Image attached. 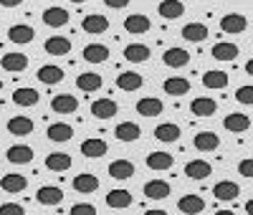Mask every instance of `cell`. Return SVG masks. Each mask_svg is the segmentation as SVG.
Segmentation results:
<instances>
[{"instance_id":"cell-1","label":"cell","mask_w":253,"mask_h":215,"mask_svg":"<svg viewBox=\"0 0 253 215\" xmlns=\"http://www.w3.org/2000/svg\"><path fill=\"white\" fill-rule=\"evenodd\" d=\"M246 26H248V18L241 15V13H228V15L220 18V31H223V33H230V36L243 33Z\"/></svg>"},{"instance_id":"cell-2","label":"cell","mask_w":253,"mask_h":215,"mask_svg":"<svg viewBox=\"0 0 253 215\" xmlns=\"http://www.w3.org/2000/svg\"><path fill=\"white\" fill-rule=\"evenodd\" d=\"M152 28V20L142 15V13H132V15H126L124 18V31L126 33H134V36H142Z\"/></svg>"},{"instance_id":"cell-3","label":"cell","mask_w":253,"mask_h":215,"mask_svg":"<svg viewBox=\"0 0 253 215\" xmlns=\"http://www.w3.org/2000/svg\"><path fill=\"white\" fill-rule=\"evenodd\" d=\"M81 28L86 31V33H94V36L107 33L109 31V18L101 15V13H91V15H86V18L81 20Z\"/></svg>"},{"instance_id":"cell-4","label":"cell","mask_w":253,"mask_h":215,"mask_svg":"<svg viewBox=\"0 0 253 215\" xmlns=\"http://www.w3.org/2000/svg\"><path fill=\"white\" fill-rule=\"evenodd\" d=\"M142 192H144V198H150V200H165V198L172 195V187L165 180H150Z\"/></svg>"},{"instance_id":"cell-5","label":"cell","mask_w":253,"mask_h":215,"mask_svg":"<svg viewBox=\"0 0 253 215\" xmlns=\"http://www.w3.org/2000/svg\"><path fill=\"white\" fill-rule=\"evenodd\" d=\"M185 175L190 180H205V177L213 175V165L205 162V160H190L185 165Z\"/></svg>"},{"instance_id":"cell-6","label":"cell","mask_w":253,"mask_h":215,"mask_svg":"<svg viewBox=\"0 0 253 215\" xmlns=\"http://www.w3.org/2000/svg\"><path fill=\"white\" fill-rule=\"evenodd\" d=\"M107 142L104 139H99V137H91V139H84L81 142V155L84 157H89V160H99V157H104L107 155Z\"/></svg>"},{"instance_id":"cell-7","label":"cell","mask_w":253,"mask_h":215,"mask_svg":"<svg viewBox=\"0 0 253 215\" xmlns=\"http://www.w3.org/2000/svg\"><path fill=\"white\" fill-rule=\"evenodd\" d=\"M43 48H46L48 56H69L71 53V41L66 36H51L43 43Z\"/></svg>"},{"instance_id":"cell-8","label":"cell","mask_w":253,"mask_h":215,"mask_svg":"<svg viewBox=\"0 0 253 215\" xmlns=\"http://www.w3.org/2000/svg\"><path fill=\"white\" fill-rule=\"evenodd\" d=\"M190 112H193L195 117H213L218 112V104L210 96H198V99L190 101Z\"/></svg>"},{"instance_id":"cell-9","label":"cell","mask_w":253,"mask_h":215,"mask_svg":"<svg viewBox=\"0 0 253 215\" xmlns=\"http://www.w3.org/2000/svg\"><path fill=\"white\" fill-rule=\"evenodd\" d=\"M0 66H3L5 71L10 74H20L28 69V56L26 53H5L3 58H0Z\"/></svg>"},{"instance_id":"cell-10","label":"cell","mask_w":253,"mask_h":215,"mask_svg":"<svg viewBox=\"0 0 253 215\" xmlns=\"http://www.w3.org/2000/svg\"><path fill=\"white\" fill-rule=\"evenodd\" d=\"M162 63L165 66H170V69H182L190 63V53L185 48H167L162 53Z\"/></svg>"},{"instance_id":"cell-11","label":"cell","mask_w":253,"mask_h":215,"mask_svg":"<svg viewBox=\"0 0 253 215\" xmlns=\"http://www.w3.org/2000/svg\"><path fill=\"white\" fill-rule=\"evenodd\" d=\"M51 109H53L56 114H71V112L79 109V101H76V96H71V94H56V96L51 99Z\"/></svg>"},{"instance_id":"cell-12","label":"cell","mask_w":253,"mask_h":215,"mask_svg":"<svg viewBox=\"0 0 253 215\" xmlns=\"http://www.w3.org/2000/svg\"><path fill=\"white\" fill-rule=\"evenodd\" d=\"M8 132L15 137H28L33 132V119L23 117V114H15L13 119H8Z\"/></svg>"},{"instance_id":"cell-13","label":"cell","mask_w":253,"mask_h":215,"mask_svg":"<svg viewBox=\"0 0 253 215\" xmlns=\"http://www.w3.org/2000/svg\"><path fill=\"white\" fill-rule=\"evenodd\" d=\"M36 200H38L41 205H58V203L63 200V190L56 187V185H43V187H38Z\"/></svg>"},{"instance_id":"cell-14","label":"cell","mask_w":253,"mask_h":215,"mask_svg":"<svg viewBox=\"0 0 253 215\" xmlns=\"http://www.w3.org/2000/svg\"><path fill=\"white\" fill-rule=\"evenodd\" d=\"M117 112H119V106H117L114 99H96V101L91 104V114H94L96 119H112Z\"/></svg>"},{"instance_id":"cell-15","label":"cell","mask_w":253,"mask_h":215,"mask_svg":"<svg viewBox=\"0 0 253 215\" xmlns=\"http://www.w3.org/2000/svg\"><path fill=\"white\" fill-rule=\"evenodd\" d=\"M139 134H142V129H139L137 122H122V124H117V129H114V137H117L119 142H137Z\"/></svg>"},{"instance_id":"cell-16","label":"cell","mask_w":253,"mask_h":215,"mask_svg":"<svg viewBox=\"0 0 253 215\" xmlns=\"http://www.w3.org/2000/svg\"><path fill=\"white\" fill-rule=\"evenodd\" d=\"M8 38L15 43V46H26V43H31L36 38V31L31 26H26V23H18V26H10Z\"/></svg>"},{"instance_id":"cell-17","label":"cell","mask_w":253,"mask_h":215,"mask_svg":"<svg viewBox=\"0 0 253 215\" xmlns=\"http://www.w3.org/2000/svg\"><path fill=\"white\" fill-rule=\"evenodd\" d=\"M213 195H215L218 200L230 203V200H236V198L241 195V187H238L236 182H230V180H220V182L213 187Z\"/></svg>"},{"instance_id":"cell-18","label":"cell","mask_w":253,"mask_h":215,"mask_svg":"<svg viewBox=\"0 0 253 215\" xmlns=\"http://www.w3.org/2000/svg\"><path fill=\"white\" fill-rule=\"evenodd\" d=\"M142 84H144V79L137 71H124L117 76V89H122V91H137Z\"/></svg>"},{"instance_id":"cell-19","label":"cell","mask_w":253,"mask_h":215,"mask_svg":"<svg viewBox=\"0 0 253 215\" xmlns=\"http://www.w3.org/2000/svg\"><path fill=\"white\" fill-rule=\"evenodd\" d=\"M43 23H46L48 28H63V26L69 23V13L63 10V8H58V5L46 8V13H43Z\"/></svg>"},{"instance_id":"cell-20","label":"cell","mask_w":253,"mask_h":215,"mask_svg":"<svg viewBox=\"0 0 253 215\" xmlns=\"http://www.w3.org/2000/svg\"><path fill=\"white\" fill-rule=\"evenodd\" d=\"M74 190H76V192H81V195L96 192V190H99V180H96V175H91V172L76 175V177H74Z\"/></svg>"},{"instance_id":"cell-21","label":"cell","mask_w":253,"mask_h":215,"mask_svg":"<svg viewBox=\"0 0 253 215\" xmlns=\"http://www.w3.org/2000/svg\"><path fill=\"white\" fill-rule=\"evenodd\" d=\"M223 127L228 129V132H233V134H241V132H246V129L251 127V119H248V114L236 112V114H228L223 119Z\"/></svg>"},{"instance_id":"cell-22","label":"cell","mask_w":253,"mask_h":215,"mask_svg":"<svg viewBox=\"0 0 253 215\" xmlns=\"http://www.w3.org/2000/svg\"><path fill=\"white\" fill-rule=\"evenodd\" d=\"M132 175H134V162L129 160H114L109 165V177L114 180H129Z\"/></svg>"},{"instance_id":"cell-23","label":"cell","mask_w":253,"mask_h":215,"mask_svg":"<svg viewBox=\"0 0 253 215\" xmlns=\"http://www.w3.org/2000/svg\"><path fill=\"white\" fill-rule=\"evenodd\" d=\"M193 144H195V149H200V152H213V149L220 147V139H218L215 132H198Z\"/></svg>"},{"instance_id":"cell-24","label":"cell","mask_w":253,"mask_h":215,"mask_svg":"<svg viewBox=\"0 0 253 215\" xmlns=\"http://www.w3.org/2000/svg\"><path fill=\"white\" fill-rule=\"evenodd\" d=\"M162 89H165V94H170V96H182V94L190 91V81L182 79V76H170V79H165Z\"/></svg>"},{"instance_id":"cell-25","label":"cell","mask_w":253,"mask_h":215,"mask_svg":"<svg viewBox=\"0 0 253 215\" xmlns=\"http://www.w3.org/2000/svg\"><path fill=\"white\" fill-rule=\"evenodd\" d=\"M150 56L152 53L144 43H129V46L124 48V58L129 63H144V61H150Z\"/></svg>"},{"instance_id":"cell-26","label":"cell","mask_w":253,"mask_h":215,"mask_svg":"<svg viewBox=\"0 0 253 215\" xmlns=\"http://www.w3.org/2000/svg\"><path fill=\"white\" fill-rule=\"evenodd\" d=\"M210 53H213V58H218V61H236L241 51H238L236 43L220 41V43H215V46H213V51H210Z\"/></svg>"},{"instance_id":"cell-27","label":"cell","mask_w":253,"mask_h":215,"mask_svg":"<svg viewBox=\"0 0 253 215\" xmlns=\"http://www.w3.org/2000/svg\"><path fill=\"white\" fill-rule=\"evenodd\" d=\"M157 13L165 20H175V18L185 15V5L180 3V0H162V3L157 5Z\"/></svg>"},{"instance_id":"cell-28","label":"cell","mask_w":253,"mask_h":215,"mask_svg":"<svg viewBox=\"0 0 253 215\" xmlns=\"http://www.w3.org/2000/svg\"><path fill=\"white\" fill-rule=\"evenodd\" d=\"M162 109H165L162 101L155 96H144L137 101V114H142V117H157V114H162Z\"/></svg>"},{"instance_id":"cell-29","label":"cell","mask_w":253,"mask_h":215,"mask_svg":"<svg viewBox=\"0 0 253 215\" xmlns=\"http://www.w3.org/2000/svg\"><path fill=\"white\" fill-rule=\"evenodd\" d=\"M46 134H48L51 142H69L71 134H74V127L66 124V122H56V124H51L46 129Z\"/></svg>"},{"instance_id":"cell-30","label":"cell","mask_w":253,"mask_h":215,"mask_svg":"<svg viewBox=\"0 0 253 215\" xmlns=\"http://www.w3.org/2000/svg\"><path fill=\"white\" fill-rule=\"evenodd\" d=\"M175 165V157L170 155V152H150L147 155V167L150 170H170Z\"/></svg>"},{"instance_id":"cell-31","label":"cell","mask_w":253,"mask_h":215,"mask_svg":"<svg viewBox=\"0 0 253 215\" xmlns=\"http://www.w3.org/2000/svg\"><path fill=\"white\" fill-rule=\"evenodd\" d=\"M107 58H109V48L101 46V43H89L84 48V61L86 63H104Z\"/></svg>"},{"instance_id":"cell-32","label":"cell","mask_w":253,"mask_h":215,"mask_svg":"<svg viewBox=\"0 0 253 215\" xmlns=\"http://www.w3.org/2000/svg\"><path fill=\"white\" fill-rule=\"evenodd\" d=\"M38 81L41 84H58V81H63V69L61 66H53V63H46V66H41L38 69Z\"/></svg>"},{"instance_id":"cell-33","label":"cell","mask_w":253,"mask_h":215,"mask_svg":"<svg viewBox=\"0 0 253 215\" xmlns=\"http://www.w3.org/2000/svg\"><path fill=\"white\" fill-rule=\"evenodd\" d=\"M33 160V149L28 144H15L8 149V162L13 165H28Z\"/></svg>"},{"instance_id":"cell-34","label":"cell","mask_w":253,"mask_h":215,"mask_svg":"<svg viewBox=\"0 0 253 215\" xmlns=\"http://www.w3.org/2000/svg\"><path fill=\"white\" fill-rule=\"evenodd\" d=\"M107 205L109 208H117V210H122V208H129L132 205V192L129 190H109V195H107Z\"/></svg>"},{"instance_id":"cell-35","label":"cell","mask_w":253,"mask_h":215,"mask_svg":"<svg viewBox=\"0 0 253 215\" xmlns=\"http://www.w3.org/2000/svg\"><path fill=\"white\" fill-rule=\"evenodd\" d=\"M203 86L205 89H213V91L225 89L228 86V74L225 71H205L203 74Z\"/></svg>"},{"instance_id":"cell-36","label":"cell","mask_w":253,"mask_h":215,"mask_svg":"<svg viewBox=\"0 0 253 215\" xmlns=\"http://www.w3.org/2000/svg\"><path fill=\"white\" fill-rule=\"evenodd\" d=\"M177 208H180L182 213H187V215H195V213L205 210V200H203L200 195H182V198L177 200Z\"/></svg>"},{"instance_id":"cell-37","label":"cell","mask_w":253,"mask_h":215,"mask_svg":"<svg viewBox=\"0 0 253 215\" xmlns=\"http://www.w3.org/2000/svg\"><path fill=\"white\" fill-rule=\"evenodd\" d=\"M0 187H3V192L15 195V192H23L28 187V180L23 175H5L3 180H0Z\"/></svg>"},{"instance_id":"cell-38","label":"cell","mask_w":253,"mask_h":215,"mask_svg":"<svg viewBox=\"0 0 253 215\" xmlns=\"http://www.w3.org/2000/svg\"><path fill=\"white\" fill-rule=\"evenodd\" d=\"M38 99H41V94H38L36 89H31V86L15 89V94H13V101H15L18 106H36V104H38Z\"/></svg>"},{"instance_id":"cell-39","label":"cell","mask_w":253,"mask_h":215,"mask_svg":"<svg viewBox=\"0 0 253 215\" xmlns=\"http://www.w3.org/2000/svg\"><path fill=\"white\" fill-rule=\"evenodd\" d=\"M155 137H157L160 142H177V139H180V127H177V124H170V122L157 124V127H155Z\"/></svg>"},{"instance_id":"cell-40","label":"cell","mask_w":253,"mask_h":215,"mask_svg":"<svg viewBox=\"0 0 253 215\" xmlns=\"http://www.w3.org/2000/svg\"><path fill=\"white\" fill-rule=\"evenodd\" d=\"M182 38L193 41V43H200V41L208 38V26L205 23H187V26H182Z\"/></svg>"},{"instance_id":"cell-41","label":"cell","mask_w":253,"mask_h":215,"mask_svg":"<svg viewBox=\"0 0 253 215\" xmlns=\"http://www.w3.org/2000/svg\"><path fill=\"white\" fill-rule=\"evenodd\" d=\"M101 84H104V81H101L99 74H79L76 89H81V91H99Z\"/></svg>"},{"instance_id":"cell-42","label":"cell","mask_w":253,"mask_h":215,"mask_svg":"<svg viewBox=\"0 0 253 215\" xmlns=\"http://www.w3.org/2000/svg\"><path fill=\"white\" fill-rule=\"evenodd\" d=\"M46 167H48L51 172L69 170V167H71V155H66V152H53V155L46 157Z\"/></svg>"},{"instance_id":"cell-43","label":"cell","mask_w":253,"mask_h":215,"mask_svg":"<svg viewBox=\"0 0 253 215\" xmlns=\"http://www.w3.org/2000/svg\"><path fill=\"white\" fill-rule=\"evenodd\" d=\"M236 101L238 104H246V106H253V86H238Z\"/></svg>"},{"instance_id":"cell-44","label":"cell","mask_w":253,"mask_h":215,"mask_svg":"<svg viewBox=\"0 0 253 215\" xmlns=\"http://www.w3.org/2000/svg\"><path fill=\"white\" fill-rule=\"evenodd\" d=\"M238 175H243V177L253 180V157L241 160V165H238Z\"/></svg>"},{"instance_id":"cell-45","label":"cell","mask_w":253,"mask_h":215,"mask_svg":"<svg viewBox=\"0 0 253 215\" xmlns=\"http://www.w3.org/2000/svg\"><path fill=\"white\" fill-rule=\"evenodd\" d=\"M0 215H23V205L5 203V205H0Z\"/></svg>"},{"instance_id":"cell-46","label":"cell","mask_w":253,"mask_h":215,"mask_svg":"<svg viewBox=\"0 0 253 215\" xmlns=\"http://www.w3.org/2000/svg\"><path fill=\"white\" fill-rule=\"evenodd\" d=\"M71 213H74V215H81V213L91 215V213H96V208H94L91 203H76V205L71 208Z\"/></svg>"},{"instance_id":"cell-47","label":"cell","mask_w":253,"mask_h":215,"mask_svg":"<svg viewBox=\"0 0 253 215\" xmlns=\"http://www.w3.org/2000/svg\"><path fill=\"white\" fill-rule=\"evenodd\" d=\"M104 5H107V8H114V10H122V8L129 5V0H104Z\"/></svg>"},{"instance_id":"cell-48","label":"cell","mask_w":253,"mask_h":215,"mask_svg":"<svg viewBox=\"0 0 253 215\" xmlns=\"http://www.w3.org/2000/svg\"><path fill=\"white\" fill-rule=\"evenodd\" d=\"M20 3H23V0H0V5H3V8H18Z\"/></svg>"},{"instance_id":"cell-49","label":"cell","mask_w":253,"mask_h":215,"mask_svg":"<svg viewBox=\"0 0 253 215\" xmlns=\"http://www.w3.org/2000/svg\"><path fill=\"white\" fill-rule=\"evenodd\" d=\"M246 74H248V76H253V58H248V61H246Z\"/></svg>"},{"instance_id":"cell-50","label":"cell","mask_w":253,"mask_h":215,"mask_svg":"<svg viewBox=\"0 0 253 215\" xmlns=\"http://www.w3.org/2000/svg\"><path fill=\"white\" fill-rule=\"evenodd\" d=\"M246 213H248V215H253V198L246 203Z\"/></svg>"},{"instance_id":"cell-51","label":"cell","mask_w":253,"mask_h":215,"mask_svg":"<svg viewBox=\"0 0 253 215\" xmlns=\"http://www.w3.org/2000/svg\"><path fill=\"white\" fill-rule=\"evenodd\" d=\"M69 3H76V5H81V3H86V0H69Z\"/></svg>"},{"instance_id":"cell-52","label":"cell","mask_w":253,"mask_h":215,"mask_svg":"<svg viewBox=\"0 0 253 215\" xmlns=\"http://www.w3.org/2000/svg\"><path fill=\"white\" fill-rule=\"evenodd\" d=\"M0 91H3V79H0Z\"/></svg>"}]
</instances>
